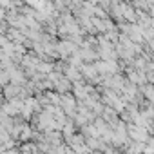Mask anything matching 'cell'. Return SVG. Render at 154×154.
Masks as SVG:
<instances>
[{
  "label": "cell",
  "mask_w": 154,
  "mask_h": 154,
  "mask_svg": "<svg viewBox=\"0 0 154 154\" xmlns=\"http://www.w3.org/2000/svg\"><path fill=\"white\" fill-rule=\"evenodd\" d=\"M2 13H4V11H2V8H0V18H2Z\"/></svg>",
  "instance_id": "6da1fadb"
}]
</instances>
